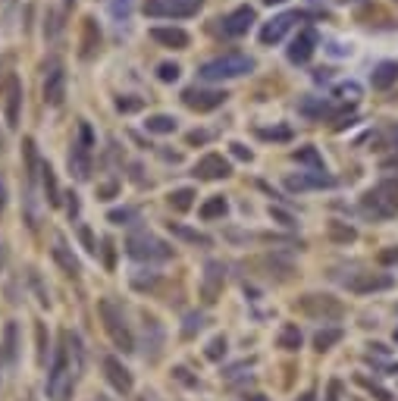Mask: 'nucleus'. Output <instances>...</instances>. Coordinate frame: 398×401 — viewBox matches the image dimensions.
<instances>
[{
    "instance_id": "0e129e2a",
    "label": "nucleus",
    "mask_w": 398,
    "mask_h": 401,
    "mask_svg": "<svg viewBox=\"0 0 398 401\" xmlns=\"http://www.w3.org/2000/svg\"><path fill=\"white\" fill-rule=\"evenodd\" d=\"M66 3H73V0H66Z\"/></svg>"
},
{
    "instance_id": "c756f323",
    "label": "nucleus",
    "mask_w": 398,
    "mask_h": 401,
    "mask_svg": "<svg viewBox=\"0 0 398 401\" xmlns=\"http://www.w3.org/2000/svg\"><path fill=\"white\" fill-rule=\"evenodd\" d=\"M295 160H298V164L314 166L317 173H326V170H323V157L317 154V148H301V150H295Z\"/></svg>"
},
{
    "instance_id": "c85d7f7f",
    "label": "nucleus",
    "mask_w": 398,
    "mask_h": 401,
    "mask_svg": "<svg viewBox=\"0 0 398 401\" xmlns=\"http://www.w3.org/2000/svg\"><path fill=\"white\" fill-rule=\"evenodd\" d=\"M41 173H44V191H48V204L57 207V204H60V185H57L54 170H50V166H44Z\"/></svg>"
},
{
    "instance_id": "f257e3e1",
    "label": "nucleus",
    "mask_w": 398,
    "mask_h": 401,
    "mask_svg": "<svg viewBox=\"0 0 398 401\" xmlns=\"http://www.w3.org/2000/svg\"><path fill=\"white\" fill-rule=\"evenodd\" d=\"M82 370V342L73 333H60V345H57L54 364L48 373V398L50 401H69L73 398L75 376Z\"/></svg>"
},
{
    "instance_id": "3c124183",
    "label": "nucleus",
    "mask_w": 398,
    "mask_h": 401,
    "mask_svg": "<svg viewBox=\"0 0 398 401\" xmlns=\"http://www.w3.org/2000/svg\"><path fill=\"white\" fill-rule=\"evenodd\" d=\"M270 217H276L283 226H295V219H292L289 213H283V211H279V207H270Z\"/></svg>"
},
{
    "instance_id": "052dcab7",
    "label": "nucleus",
    "mask_w": 398,
    "mask_h": 401,
    "mask_svg": "<svg viewBox=\"0 0 398 401\" xmlns=\"http://www.w3.org/2000/svg\"><path fill=\"white\" fill-rule=\"evenodd\" d=\"M298 401H317V395H314V392H307V395H301V398H298Z\"/></svg>"
},
{
    "instance_id": "5fc2aeb1",
    "label": "nucleus",
    "mask_w": 398,
    "mask_h": 401,
    "mask_svg": "<svg viewBox=\"0 0 398 401\" xmlns=\"http://www.w3.org/2000/svg\"><path fill=\"white\" fill-rule=\"evenodd\" d=\"M189 141H191V144H201V141H207V135H204V132H191Z\"/></svg>"
},
{
    "instance_id": "a19ab883",
    "label": "nucleus",
    "mask_w": 398,
    "mask_h": 401,
    "mask_svg": "<svg viewBox=\"0 0 398 401\" xmlns=\"http://www.w3.org/2000/svg\"><path fill=\"white\" fill-rule=\"evenodd\" d=\"M79 138H82V148H88V150H91V148H95V132H91V126H88V123H82L79 126Z\"/></svg>"
},
{
    "instance_id": "1a4fd4ad",
    "label": "nucleus",
    "mask_w": 398,
    "mask_h": 401,
    "mask_svg": "<svg viewBox=\"0 0 398 401\" xmlns=\"http://www.w3.org/2000/svg\"><path fill=\"white\" fill-rule=\"evenodd\" d=\"M182 104L189 110H198V113H210V110H216V107H223V104H226V91L185 88L182 91Z\"/></svg>"
},
{
    "instance_id": "c03bdc74",
    "label": "nucleus",
    "mask_w": 398,
    "mask_h": 401,
    "mask_svg": "<svg viewBox=\"0 0 398 401\" xmlns=\"http://www.w3.org/2000/svg\"><path fill=\"white\" fill-rule=\"evenodd\" d=\"M110 10H113V16H122V19H126V16L132 13V0H113Z\"/></svg>"
},
{
    "instance_id": "f704fd0d",
    "label": "nucleus",
    "mask_w": 398,
    "mask_h": 401,
    "mask_svg": "<svg viewBox=\"0 0 398 401\" xmlns=\"http://www.w3.org/2000/svg\"><path fill=\"white\" fill-rule=\"evenodd\" d=\"M257 135H260L263 141H289L292 129L289 126H279V129H257Z\"/></svg>"
},
{
    "instance_id": "37998d69",
    "label": "nucleus",
    "mask_w": 398,
    "mask_h": 401,
    "mask_svg": "<svg viewBox=\"0 0 398 401\" xmlns=\"http://www.w3.org/2000/svg\"><path fill=\"white\" fill-rule=\"evenodd\" d=\"M358 382H361V386H367V389H370V392H373V395H377V401H392V395H389V392H386V389H379V386H377V382L364 380V376H361V380H358Z\"/></svg>"
},
{
    "instance_id": "4be33fe9",
    "label": "nucleus",
    "mask_w": 398,
    "mask_h": 401,
    "mask_svg": "<svg viewBox=\"0 0 398 401\" xmlns=\"http://www.w3.org/2000/svg\"><path fill=\"white\" fill-rule=\"evenodd\" d=\"M69 170H73L75 179H88V173H91L88 148H82V144H73V154H69Z\"/></svg>"
},
{
    "instance_id": "864d4df0",
    "label": "nucleus",
    "mask_w": 398,
    "mask_h": 401,
    "mask_svg": "<svg viewBox=\"0 0 398 401\" xmlns=\"http://www.w3.org/2000/svg\"><path fill=\"white\" fill-rule=\"evenodd\" d=\"M101 197H113L116 195V182H107V185H101V191H97Z\"/></svg>"
},
{
    "instance_id": "393cba45",
    "label": "nucleus",
    "mask_w": 398,
    "mask_h": 401,
    "mask_svg": "<svg viewBox=\"0 0 398 401\" xmlns=\"http://www.w3.org/2000/svg\"><path fill=\"white\" fill-rule=\"evenodd\" d=\"M342 329L339 326H326V329H320L317 335H314V348H317V351H330L332 345H339V342H342Z\"/></svg>"
},
{
    "instance_id": "39448f33",
    "label": "nucleus",
    "mask_w": 398,
    "mask_h": 401,
    "mask_svg": "<svg viewBox=\"0 0 398 401\" xmlns=\"http://www.w3.org/2000/svg\"><path fill=\"white\" fill-rule=\"evenodd\" d=\"M101 317H104V329L113 339V345L122 348V351H135V339H132V333L126 326V317H122V311L113 301H101Z\"/></svg>"
},
{
    "instance_id": "09e8293b",
    "label": "nucleus",
    "mask_w": 398,
    "mask_h": 401,
    "mask_svg": "<svg viewBox=\"0 0 398 401\" xmlns=\"http://www.w3.org/2000/svg\"><path fill=\"white\" fill-rule=\"evenodd\" d=\"M229 148H232V154H236V157H238V160H251V150H248V148H245V144L232 141V144H229Z\"/></svg>"
},
{
    "instance_id": "b1692460",
    "label": "nucleus",
    "mask_w": 398,
    "mask_h": 401,
    "mask_svg": "<svg viewBox=\"0 0 398 401\" xmlns=\"http://www.w3.org/2000/svg\"><path fill=\"white\" fill-rule=\"evenodd\" d=\"M176 116H167V113H157V116H148V123H144V129L154 132V135H169V132H176Z\"/></svg>"
},
{
    "instance_id": "423d86ee",
    "label": "nucleus",
    "mask_w": 398,
    "mask_h": 401,
    "mask_svg": "<svg viewBox=\"0 0 398 401\" xmlns=\"http://www.w3.org/2000/svg\"><path fill=\"white\" fill-rule=\"evenodd\" d=\"M204 0H144V13L163 19H189L201 10Z\"/></svg>"
},
{
    "instance_id": "9b49d317",
    "label": "nucleus",
    "mask_w": 398,
    "mask_h": 401,
    "mask_svg": "<svg viewBox=\"0 0 398 401\" xmlns=\"http://www.w3.org/2000/svg\"><path fill=\"white\" fill-rule=\"evenodd\" d=\"M320 44V35L317 28H301V32L295 35V41H292L289 48V60L295 63V66H301V63H307L314 57V50H317Z\"/></svg>"
},
{
    "instance_id": "ea45409f",
    "label": "nucleus",
    "mask_w": 398,
    "mask_h": 401,
    "mask_svg": "<svg viewBox=\"0 0 398 401\" xmlns=\"http://www.w3.org/2000/svg\"><path fill=\"white\" fill-rule=\"evenodd\" d=\"M101 254H104V266H107V270H113L116 266V248H113V242H110V238H104L101 242Z\"/></svg>"
},
{
    "instance_id": "5701e85b",
    "label": "nucleus",
    "mask_w": 398,
    "mask_h": 401,
    "mask_svg": "<svg viewBox=\"0 0 398 401\" xmlns=\"http://www.w3.org/2000/svg\"><path fill=\"white\" fill-rule=\"evenodd\" d=\"M54 260L69 273V276H79V260L69 254V248H66V242H63V238H57V242H54Z\"/></svg>"
},
{
    "instance_id": "bb28decb",
    "label": "nucleus",
    "mask_w": 398,
    "mask_h": 401,
    "mask_svg": "<svg viewBox=\"0 0 398 401\" xmlns=\"http://www.w3.org/2000/svg\"><path fill=\"white\" fill-rule=\"evenodd\" d=\"M279 348H285V351H298V348H301V329H298L295 323H285V326L279 329Z\"/></svg>"
},
{
    "instance_id": "f03ea898",
    "label": "nucleus",
    "mask_w": 398,
    "mask_h": 401,
    "mask_svg": "<svg viewBox=\"0 0 398 401\" xmlns=\"http://www.w3.org/2000/svg\"><path fill=\"white\" fill-rule=\"evenodd\" d=\"M361 213L373 219H392L398 213V179H383L364 197H361Z\"/></svg>"
},
{
    "instance_id": "2f4dec72",
    "label": "nucleus",
    "mask_w": 398,
    "mask_h": 401,
    "mask_svg": "<svg viewBox=\"0 0 398 401\" xmlns=\"http://www.w3.org/2000/svg\"><path fill=\"white\" fill-rule=\"evenodd\" d=\"M169 232L185 238V242H195V245H210L207 235H201V232H195V229H185V226H179V223H169Z\"/></svg>"
},
{
    "instance_id": "0eeeda50",
    "label": "nucleus",
    "mask_w": 398,
    "mask_h": 401,
    "mask_svg": "<svg viewBox=\"0 0 398 401\" xmlns=\"http://www.w3.org/2000/svg\"><path fill=\"white\" fill-rule=\"evenodd\" d=\"M298 307H301L307 317L323 320V323H330V320H339L345 313V307L339 304L332 295H304V298L298 301Z\"/></svg>"
},
{
    "instance_id": "9d476101",
    "label": "nucleus",
    "mask_w": 398,
    "mask_h": 401,
    "mask_svg": "<svg viewBox=\"0 0 398 401\" xmlns=\"http://www.w3.org/2000/svg\"><path fill=\"white\" fill-rule=\"evenodd\" d=\"M63 97H66V72H63L60 60H50L48 75H44V101L57 107V104H63Z\"/></svg>"
},
{
    "instance_id": "bf43d9fd",
    "label": "nucleus",
    "mask_w": 398,
    "mask_h": 401,
    "mask_svg": "<svg viewBox=\"0 0 398 401\" xmlns=\"http://www.w3.org/2000/svg\"><path fill=\"white\" fill-rule=\"evenodd\" d=\"M245 401H267L263 395H245Z\"/></svg>"
},
{
    "instance_id": "aec40b11",
    "label": "nucleus",
    "mask_w": 398,
    "mask_h": 401,
    "mask_svg": "<svg viewBox=\"0 0 398 401\" xmlns=\"http://www.w3.org/2000/svg\"><path fill=\"white\" fill-rule=\"evenodd\" d=\"M151 38H154V41H160L163 48H176V50L189 48V35H185L182 28H167V26H154V28H151Z\"/></svg>"
},
{
    "instance_id": "e2e57ef3",
    "label": "nucleus",
    "mask_w": 398,
    "mask_h": 401,
    "mask_svg": "<svg viewBox=\"0 0 398 401\" xmlns=\"http://www.w3.org/2000/svg\"><path fill=\"white\" fill-rule=\"evenodd\" d=\"M395 342H398V329H395Z\"/></svg>"
},
{
    "instance_id": "a18cd8bd",
    "label": "nucleus",
    "mask_w": 398,
    "mask_h": 401,
    "mask_svg": "<svg viewBox=\"0 0 398 401\" xmlns=\"http://www.w3.org/2000/svg\"><path fill=\"white\" fill-rule=\"evenodd\" d=\"M116 107H120L122 113H132V110L142 107V101H138V97H120V101H116Z\"/></svg>"
},
{
    "instance_id": "dca6fc26",
    "label": "nucleus",
    "mask_w": 398,
    "mask_h": 401,
    "mask_svg": "<svg viewBox=\"0 0 398 401\" xmlns=\"http://www.w3.org/2000/svg\"><path fill=\"white\" fill-rule=\"evenodd\" d=\"M104 373H107L110 386H113L116 392H122V395L132 392V373H129L116 358H104Z\"/></svg>"
},
{
    "instance_id": "a878e982",
    "label": "nucleus",
    "mask_w": 398,
    "mask_h": 401,
    "mask_svg": "<svg viewBox=\"0 0 398 401\" xmlns=\"http://www.w3.org/2000/svg\"><path fill=\"white\" fill-rule=\"evenodd\" d=\"M226 211H229L226 197H223V195H214V197L207 201V204H201L198 217H201V219H216V217H226Z\"/></svg>"
},
{
    "instance_id": "7c9ffc66",
    "label": "nucleus",
    "mask_w": 398,
    "mask_h": 401,
    "mask_svg": "<svg viewBox=\"0 0 398 401\" xmlns=\"http://www.w3.org/2000/svg\"><path fill=\"white\" fill-rule=\"evenodd\" d=\"M191 201H195V188H179V191L169 195V204H173V211H179V213L189 211Z\"/></svg>"
},
{
    "instance_id": "ddd939ff",
    "label": "nucleus",
    "mask_w": 398,
    "mask_h": 401,
    "mask_svg": "<svg viewBox=\"0 0 398 401\" xmlns=\"http://www.w3.org/2000/svg\"><path fill=\"white\" fill-rule=\"evenodd\" d=\"M229 173H232V166H229V160H226L223 154H207V157H201L198 166H195L198 179H226Z\"/></svg>"
},
{
    "instance_id": "6ab92c4d",
    "label": "nucleus",
    "mask_w": 398,
    "mask_h": 401,
    "mask_svg": "<svg viewBox=\"0 0 398 401\" xmlns=\"http://www.w3.org/2000/svg\"><path fill=\"white\" fill-rule=\"evenodd\" d=\"M101 48V26H97L95 16H85L82 22V57H95V50Z\"/></svg>"
},
{
    "instance_id": "f3484780",
    "label": "nucleus",
    "mask_w": 398,
    "mask_h": 401,
    "mask_svg": "<svg viewBox=\"0 0 398 401\" xmlns=\"http://www.w3.org/2000/svg\"><path fill=\"white\" fill-rule=\"evenodd\" d=\"M251 26H254V10H251V7L232 10V13L223 19V32L232 35V38H236V35H245Z\"/></svg>"
},
{
    "instance_id": "72a5a7b5",
    "label": "nucleus",
    "mask_w": 398,
    "mask_h": 401,
    "mask_svg": "<svg viewBox=\"0 0 398 401\" xmlns=\"http://www.w3.org/2000/svg\"><path fill=\"white\" fill-rule=\"evenodd\" d=\"M16 333H19V326L16 323H7V348H3V354H7L10 364H16V354H19V345H16Z\"/></svg>"
},
{
    "instance_id": "680f3d73",
    "label": "nucleus",
    "mask_w": 398,
    "mask_h": 401,
    "mask_svg": "<svg viewBox=\"0 0 398 401\" xmlns=\"http://www.w3.org/2000/svg\"><path fill=\"white\" fill-rule=\"evenodd\" d=\"M263 3H270V7H273V3H285V0H263Z\"/></svg>"
},
{
    "instance_id": "4c0bfd02",
    "label": "nucleus",
    "mask_w": 398,
    "mask_h": 401,
    "mask_svg": "<svg viewBox=\"0 0 398 401\" xmlns=\"http://www.w3.org/2000/svg\"><path fill=\"white\" fill-rule=\"evenodd\" d=\"M157 79H160V82H176V79H179V66H176V63H160V66H157Z\"/></svg>"
},
{
    "instance_id": "6e6d98bb",
    "label": "nucleus",
    "mask_w": 398,
    "mask_h": 401,
    "mask_svg": "<svg viewBox=\"0 0 398 401\" xmlns=\"http://www.w3.org/2000/svg\"><path fill=\"white\" fill-rule=\"evenodd\" d=\"M69 197H73V201H69L66 211H69V217H75V213H79V201H75V195H69Z\"/></svg>"
},
{
    "instance_id": "8fccbe9b",
    "label": "nucleus",
    "mask_w": 398,
    "mask_h": 401,
    "mask_svg": "<svg viewBox=\"0 0 398 401\" xmlns=\"http://www.w3.org/2000/svg\"><path fill=\"white\" fill-rule=\"evenodd\" d=\"M379 264H398V248H389V251H379Z\"/></svg>"
},
{
    "instance_id": "f8f14e48",
    "label": "nucleus",
    "mask_w": 398,
    "mask_h": 401,
    "mask_svg": "<svg viewBox=\"0 0 398 401\" xmlns=\"http://www.w3.org/2000/svg\"><path fill=\"white\" fill-rule=\"evenodd\" d=\"M223 282H226L223 264H207V273H204V279H201V298L207 301V304H214V301L220 298V292H223Z\"/></svg>"
},
{
    "instance_id": "6e6552de",
    "label": "nucleus",
    "mask_w": 398,
    "mask_h": 401,
    "mask_svg": "<svg viewBox=\"0 0 398 401\" xmlns=\"http://www.w3.org/2000/svg\"><path fill=\"white\" fill-rule=\"evenodd\" d=\"M348 292L354 295H370V292H386V288L395 286V279L389 273H354V276L345 279Z\"/></svg>"
},
{
    "instance_id": "603ef678",
    "label": "nucleus",
    "mask_w": 398,
    "mask_h": 401,
    "mask_svg": "<svg viewBox=\"0 0 398 401\" xmlns=\"http://www.w3.org/2000/svg\"><path fill=\"white\" fill-rule=\"evenodd\" d=\"M339 392H342V382L332 380V382H330V395H326V401H339Z\"/></svg>"
},
{
    "instance_id": "20e7f679",
    "label": "nucleus",
    "mask_w": 398,
    "mask_h": 401,
    "mask_svg": "<svg viewBox=\"0 0 398 401\" xmlns=\"http://www.w3.org/2000/svg\"><path fill=\"white\" fill-rule=\"evenodd\" d=\"M126 251H129V257H135V260H169L173 257V248L167 242H160L157 235H151V232H132L126 238Z\"/></svg>"
},
{
    "instance_id": "c9c22d12",
    "label": "nucleus",
    "mask_w": 398,
    "mask_h": 401,
    "mask_svg": "<svg viewBox=\"0 0 398 401\" xmlns=\"http://www.w3.org/2000/svg\"><path fill=\"white\" fill-rule=\"evenodd\" d=\"M336 97H342V101H358L361 97V85L358 82H342L336 85V91H332Z\"/></svg>"
},
{
    "instance_id": "412c9836",
    "label": "nucleus",
    "mask_w": 398,
    "mask_h": 401,
    "mask_svg": "<svg viewBox=\"0 0 398 401\" xmlns=\"http://www.w3.org/2000/svg\"><path fill=\"white\" fill-rule=\"evenodd\" d=\"M19 104H22V85L19 79H10V95H7V126H19Z\"/></svg>"
},
{
    "instance_id": "de8ad7c7",
    "label": "nucleus",
    "mask_w": 398,
    "mask_h": 401,
    "mask_svg": "<svg viewBox=\"0 0 398 401\" xmlns=\"http://www.w3.org/2000/svg\"><path fill=\"white\" fill-rule=\"evenodd\" d=\"M38 360L41 364H44V360H48V345H44V326H38Z\"/></svg>"
},
{
    "instance_id": "58836bf2",
    "label": "nucleus",
    "mask_w": 398,
    "mask_h": 401,
    "mask_svg": "<svg viewBox=\"0 0 398 401\" xmlns=\"http://www.w3.org/2000/svg\"><path fill=\"white\" fill-rule=\"evenodd\" d=\"M204 354H207V360H220V358H223V354H226V339H223V335H216V339L207 345V351H204Z\"/></svg>"
},
{
    "instance_id": "a211bd4d",
    "label": "nucleus",
    "mask_w": 398,
    "mask_h": 401,
    "mask_svg": "<svg viewBox=\"0 0 398 401\" xmlns=\"http://www.w3.org/2000/svg\"><path fill=\"white\" fill-rule=\"evenodd\" d=\"M395 82H398V60H383V63H377V66H373V72H370V85H373V88L386 91V88H392Z\"/></svg>"
},
{
    "instance_id": "79ce46f5",
    "label": "nucleus",
    "mask_w": 398,
    "mask_h": 401,
    "mask_svg": "<svg viewBox=\"0 0 398 401\" xmlns=\"http://www.w3.org/2000/svg\"><path fill=\"white\" fill-rule=\"evenodd\" d=\"M79 238H82V245H85L88 251L97 254V242H95V235H91V229H88V226H79Z\"/></svg>"
},
{
    "instance_id": "2eb2a0df",
    "label": "nucleus",
    "mask_w": 398,
    "mask_h": 401,
    "mask_svg": "<svg viewBox=\"0 0 398 401\" xmlns=\"http://www.w3.org/2000/svg\"><path fill=\"white\" fill-rule=\"evenodd\" d=\"M304 13H283V16H273L267 26L260 28V44H276V41H283V35L289 32V26L295 19H301Z\"/></svg>"
},
{
    "instance_id": "4d7b16f0",
    "label": "nucleus",
    "mask_w": 398,
    "mask_h": 401,
    "mask_svg": "<svg viewBox=\"0 0 398 401\" xmlns=\"http://www.w3.org/2000/svg\"><path fill=\"white\" fill-rule=\"evenodd\" d=\"M389 138H392V148L398 150V126H395V129H389Z\"/></svg>"
},
{
    "instance_id": "7ed1b4c3",
    "label": "nucleus",
    "mask_w": 398,
    "mask_h": 401,
    "mask_svg": "<svg viewBox=\"0 0 398 401\" xmlns=\"http://www.w3.org/2000/svg\"><path fill=\"white\" fill-rule=\"evenodd\" d=\"M254 69V60L245 54H226V57H216V60L204 63L198 69V79L204 82H229V79H238V75H248Z\"/></svg>"
},
{
    "instance_id": "e433bc0d",
    "label": "nucleus",
    "mask_w": 398,
    "mask_h": 401,
    "mask_svg": "<svg viewBox=\"0 0 398 401\" xmlns=\"http://www.w3.org/2000/svg\"><path fill=\"white\" fill-rule=\"evenodd\" d=\"M201 326H204L201 313H189V317H185V326H182V335H185V339H191V335H195Z\"/></svg>"
},
{
    "instance_id": "49530a36",
    "label": "nucleus",
    "mask_w": 398,
    "mask_h": 401,
    "mask_svg": "<svg viewBox=\"0 0 398 401\" xmlns=\"http://www.w3.org/2000/svg\"><path fill=\"white\" fill-rule=\"evenodd\" d=\"M129 219H135V211H113L110 213V223H129Z\"/></svg>"
},
{
    "instance_id": "cd10ccee",
    "label": "nucleus",
    "mask_w": 398,
    "mask_h": 401,
    "mask_svg": "<svg viewBox=\"0 0 398 401\" xmlns=\"http://www.w3.org/2000/svg\"><path fill=\"white\" fill-rule=\"evenodd\" d=\"M301 113L304 116H320V119H323V116H332V113H339V110L332 107L330 101H323V97H320V101H304L301 104Z\"/></svg>"
},
{
    "instance_id": "13d9d810",
    "label": "nucleus",
    "mask_w": 398,
    "mask_h": 401,
    "mask_svg": "<svg viewBox=\"0 0 398 401\" xmlns=\"http://www.w3.org/2000/svg\"><path fill=\"white\" fill-rule=\"evenodd\" d=\"M3 201H7V185L0 182V211H3Z\"/></svg>"
},
{
    "instance_id": "473e14b6",
    "label": "nucleus",
    "mask_w": 398,
    "mask_h": 401,
    "mask_svg": "<svg viewBox=\"0 0 398 401\" xmlns=\"http://www.w3.org/2000/svg\"><path fill=\"white\" fill-rule=\"evenodd\" d=\"M354 235H358V232L351 229L348 223H330V238H332V242H345V245H348V242H354Z\"/></svg>"
},
{
    "instance_id": "4468645a",
    "label": "nucleus",
    "mask_w": 398,
    "mask_h": 401,
    "mask_svg": "<svg viewBox=\"0 0 398 401\" xmlns=\"http://www.w3.org/2000/svg\"><path fill=\"white\" fill-rule=\"evenodd\" d=\"M336 179L326 176V173H298V176L285 179V188L289 191H311V188H332Z\"/></svg>"
}]
</instances>
